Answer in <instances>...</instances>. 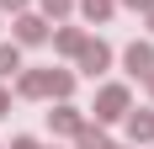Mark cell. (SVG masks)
Returning a JSON list of instances; mask_svg holds the SVG:
<instances>
[{"instance_id":"obj_11","label":"cell","mask_w":154,"mask_h":149,"mask_svg":"<svg viewBox=\"0 0 154 149\" xmlns=\"http://www.w3.org/2000/svg\"><path fill=\"white\" fill-rule=\"evenodd\" d=\"M112 138H106V122H91L85 117V128H80L75 133V149H106Z\"/></svg>"},{"instance_id":"obj_6","label":"cell","mask_w":154,"mask_h":149,"mask_svg":"<svg viewBox=\"0 0 154 149\" xmlns=\"http://www.w3.org/2000/svg\"><path fill=\"white\" fill-rule=\"evenodd\" d=\"M16 96H21V101H48V69H27V64H21Z\"/></svg>"},{"instance_id":"obj_4","label":"cell","mask_w":154,"mask_h":149,"mask_svg":"<svg viewBox=\"0 0 154 149\" xmlns=\"http://www.w3.org/2000/svg\"><path fill=\"white\" fill-rule=\"evenodd\" d=\"M122 69L133 74V80H149L154 74V43H128L122 48Z\"/></svg>"},{"instance_id":"obj_13","label":"cell","mask_w":154,"mask_h":149,"mask_svg":"<svg viewBox=\"0 0 154 149\" xmlns=\"http://www.w3.org/2000/svg\"><path fill=\"white\" fill-rule=\"evenodd\" d=\"M43 5V16L48 21H64V16H75V0H37Z\"/></svg>"},{"instance_id":"obj_10","label":"cell","mask_w":154,"mask_h":149,"mask_svg":"<svg viewBox=\"0 0 154 149\" xmlns=\"http://www.w3.org/2000/svg\"><path fill=\"white\" fill-rule=\"evenodd\" d=\"M75 11H80V21H112V11H117V0H75Z\"/></svg>"},{"instance_id":"obj_12","label":"cell","mask_w":154,"mask_h":149,"mask_svg":"<svg viewBox=\"0 0 154 149\" xmlns=\"http://www.w3.org/2000/svg\"><path fill=\"white\" fill-rule=\"evenodd\" d=\"M21 74V43H0V80Z\"/></svg>"},{"instance_id":"obj_9","label":"cell","mask_w":154,"mask_h":149,"mask_svg":"<svg viewBox=\"0 0 154 149\" xmlns=\"http://www.w3.org/2000/svg\"><path fill=\"white\" fill-rule=\"evenodd\" d=\"M75 96V69H48V101H69Z\"/></svg>"},{"instance_id":"obj_8","label":"cell","mask_w":154,"mask_h":149,"mask_svg":"<svg viewBox=\"0 0 154 149\" xmlns=\"http://www.w3.org/2000/svg\"><path fill=\"white\" fill-rule=\"evenodd\" d=\"M53 37V53H64V59H75L80 43H85V27H59V32H48Z\"/></svg>"},{"instance_id":"obj_17","label":"cell","mask_w":154,"mask_h":149,"mask_svg":"<svg viewBox=\"0 0 154 149\" xmlns=\"http://www.w3.org/2000/svg\"><path fill=\"white\" fill-rule=\"evenodd\" d=\"M5 112H11V90L0 85V117H5Z\"/></svg>"},{"instance_id":"obj_19","label":"cell","mask_w":154,"mask_h":149,"mask_svg":"<svg viewBox=\"0 0 154 149\" xmlns=\"http://www.w3.org/2000/svg\"><path fill=\"white\" fill-rule=\"evenodd\" d=\"M143 85H149V101H154V74H149V80H143Z\"/></svg>"},{"instance_id":"obj_5","label":"cell","mask_w":154,"mask_h":149,"mask_svg":"<svg viewBox=\"0 0 154 149\" xmlns=\"http://www.w3.org/2000/svg\"><path fill=\"white\" fill-rule=\"evenodd\" d=\"M48 128H53V133H64V138H75L80 128H85V112H80L75 101H59L53 112H48Z\"/></svg>"},{"instance_id":"obj_16","label":"cell","mask_w":154,"mask_h":149,"mask_svg":"<svg viewBox=\"0 0 154 149\" xmlns=\"http://www.w3.org/2000/svg\"><path fill=\"white\" fill-rule=\"evenodd\" d=\"M117 5H128V11H149L154 0H117Z\"/></svg>"},{"instance_id":"obj_7","label":"cell","mask_w":154,"mask_h":149,"mask_svg":"<svg viewBox=\"0 0 154 149\" xmlns=\"http://www.w3.org/2000/svg\"><path fill=\"white\" fill-rule=\"evenodd\" d=\"M122 128H128V138H133V144H154V106H149V112H128Z\"/></svg>"},{"instance_id":"obj_2","label":"cell","mask_w":154,"mask_h":149,"mask_svg":"<svg viewBox=\"0 0 154 149\" xmlns=\"http://www.w3.org/2000/svg\"><path fill=\"white\" fill-rule=\"evenodd\" d=\"M106 64H112V43H101V37H85V43H80V53H75V69L85 74V80L106 74Z\"/></svg>"},{"instance_id":"obj_18","label":"cell","mask_w":154,"mask_h":149,"mask_svg":"<svg viewBox=\"0 0 154 149\" xmlns=\"http://www.w3.org/2000/svg\"><path fill=\"white\" fill-rule=\"evenodd\" d=\"M143 21H149V32H154V5H149V11H143Z\"/></svg>"},{"instance_id":"obj_1","label":"cell","mask_w":154,"mask_h":149,"mask_svg":"<svg viewBox=\"0 0 154 149\" xmlns=\"http://www.w3.org/2000/svg\"><path fill=\"white\" fill-rule=\"evenodd\" d=\"M91 112H96V122H122L128 112H133V90L128 85H101Z\"/></svg>"},{"instance_id":"obj_3","label":"cell","mask_w":154,"mask_h":149,"mask_svg":"<svg viewBox=\"0 0 154 149\" xmlns=\"http://www.w3.org/2000/svg\"><path fill=\"white\" fill-rule=\"evenodd\" d=\"M11 27H16V43H21V48H37V43H48V16H43V11H21Z\"/></svg>"},{"instance_id":"obj_14","label":"cell","mask_w":154,"mask_h":149,"mask_svg":"<svg viewBox=\"0 0 154 149\" xmlns=\"http://www.w3.org/2000/svg\"><path fill=\"white\" fill-rule=\"evenodd\" d=\"M27 5H32V0H0V16H21Z\"/></svg>"},{"instance_id":"obj_15","label":"cell","mask_w":154,"mask_h":149,"mask_svg":"<svg viewBox=\"0 0 154 149\" xmlns=\"http://www.w3.org/2000/svg\"><path fill=\"white\" fill-rule=\"evenodd\" d=\"M11 149H43V144H37V138H27V133H21V138H11Z\"/></svg>"},{"instance_id":"obj_20","label":"cell","mask_w":154,"mask_h":149,"mask_svg":"<svg viewBox=\"0 0 154 149\" xmlns=\"http://www.w3.org/2000/svg\"><path fill=\"white\" fill-rule=\"evenodd\" d=\"M106 149H128V144H106Z\"/></svg>"}]
</instances>
